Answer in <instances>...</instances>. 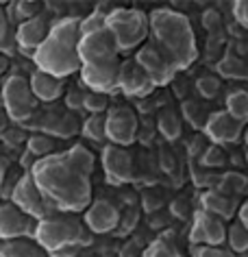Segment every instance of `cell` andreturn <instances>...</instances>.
Returning <instances> with one entry per match:
<instances>
[{"label": "cell", "mask_w": 248, "mask_h": 257, "mask_svg": "<svg viewBox=\"0 0 248 257\" xmlns=\"http://www.w3.org/2000/svg\"><path fill=\"white\" fill-rule=\"evenodd\" d=\"M29 172L55 211L79 214L92 205V181L74 170L63 153L37 159Z\"/></svg>", "instance_id": "1"}, {"label": "cell", "mask_w": 248, "mask_h": 257, "mask_svg": "<svg viewBox=\"0 0 248 257\" xmlns=\"http://www.w3.org/2000/svg\"><path fill=\"white\" fill-rule=\"evenodd\" d=\"M152 44L168 57V61L179 70H187L198 59L196 35L189 18L174 9H155L148 14Z\"/></svg>", "instance_id": "2"}, {"label": "cell", "mask_w": 248, "mask_h": 257, "mask_svg": "<svg viewBox=\"0 0 248 257\" xmlns=\"http://www.w3.org/2000/svg\"><path fill=\"white\" fill-rule=\"evenodd\" d=\"M33 240L46 253L68 246V244H81L85 248L92 242V231L90 229L85 231L81 220L72 214H50L37 222Z\"/></svg>", "instance_id": "3"}, {"label": "cell", "mask_w": 248, "mask_h": 257, "mask_svg": "<svg viewBox=\"0 0 248 257\" xmlns=\"http://www.w3.org/2000/svg\"><path fill=\"white\" fill-rule=\"evenodd\" d=\"M107 29L118 44V50H133L144 46L146 37L150 35V20L142 9L118 7L107 14Z\"/></svg>", "instance_id": "4"}, {"label": "cell", "mask_w": 248, "mask_h": 257, "mask_svg": "<svg viewBox=\"0 0 248 257\" xmlns=\"http://www.w3.org/2000/svg\"><path fill=\"white\" fill-rule=\"evenodd\" d=\"M33 63L37 70H42V72H46V74H53L63 81H66L68 76L76 74L83 66L76 46H70L66 42L55 40L53 35H48V40L37 48V53L33 55Z\"/></svg>", "instance_id": "5"}, {"label": "cell", "mask_w": 248, "mask_h": 257, "mask_svg": "<svg viewBox=\"0 0 248 257\" xmlns=\"http://www.w3.org/2000/svg\"><path fill=\"white\" fill-rule=\"evenodd\" d=\"M0 94H3V107H5V111H7L9 120L27 122L33 118L40 100L35 98L27 76H22V74L9 76V79L3 83V87H0Z\"/></svg>", "instance_id": "6"}, {"label": "cell", "mask_w": 248, "mask_h": 257, "mask_svg": "<svg viewBox=\"0 0 248 257\" xmlns=\"http://www.w3.org/2000/svg\"><path fill=\"white\" fill-rule=\"evenodd\" d=\"M105 128H107V142L126 149L139 138L137 113L129 105L109 107V111L105 113Z\"/></svg>", "instance_id": "7"}, {"label": "cell", "mask_w": 248, "mask_h": 257, "mask_svg": "<svg viewBox=\"0 0 248 257\" xmlns=\"http://www.w3.org/2000/svg\"><path fill=\"white\" fill-rule=\"evenodd\" d=\"M11 203H14L18 209H22L27 216L35 218L37 222L44 220V218L55 211V207L44 198L40 188H37V183L33 181L31 172H27V175H22L18 179L16 188L11 192Z\"/></svg>", "instance_id": "8"}, {"label": "cell", "mask_w": 248, "mask_h": 257, "mask_svg": "<svg viewBox=\"0 0 248 257\" xmlns=\"http://www.w3.org/2000/svg\"><path fill=\"white\" fill-rule=\"evenodd\" d=\"M133 59L137 61V66L144 70L146 76L152 81V85L155 87L168 85V83L174 79V74H176V68L168 61V57H165L152 42L139 46Z\"/></svg>", "instance_id": "9"}, {"label": "cell", "mask_w": 248, "mask_h": 257, "mask_svg": "<svg viewBox=\"0 0 248 257\" xmlns=\"http://www.w3.org/2000/svg\"><path fill=\"white\" fill-rule=\"evenodd\" d=\"M79 59L83 66L87 63H103V61H111V59H120V50L118 44L113 40V35L109 33V29L96 31V33L83 35L79 40Z\"/></svg>", "instance_id": "10"}, {"label": "cell", "mask_w": 248, "mask_h": 257, "mask_svg": "<svg viewBox=\"0 0 248 257\" xmlns=\"http://www.w3.org/2000/svg\"><path fill=\"white\" fill-rule=\"evenodd\" d=\"M120 59L103 61V63H87L81 66V83L87 87V92H98V94H113L118 89L120 79Z\"/></svg>", "instance_id": "11"}, {"label": "cell", "mask_w": 248, "mask_h": 257, "mask_svg": "<svg viewBox=\"0 0 248 257\" xmlns=\"http://www.w3.org/2000/svg\"><path fill=\"white\" fill-rule=\"evenodd\" d=\"M189 242L192 246H222L226 242V222L205 209H198L192 218Z\"/></svg>", "instance_id": "12"}, {"label": "cell", "mask_w": 248, "mask_h": 257, "mask_svg": "<svg viewBox=\"0 0 248 257\" xmlns=\"http://www.w3.org/2000/svg\"><path fill=\"white\" fill-rule=\"evenodd\" d=\"M100 164H103L105 177L111 185H124L131 183L135 177V164H133L131 153L116 144H107L100 155Z\"/></svg>", "instance_id": "13"}, {"label": "cell", "mask_w": 248, "mask_h": 257, "mask_svg": "<svg viewBox=\"0 0 248 257\" xmlns=\"http://www.w3.org/2000/svg\"><path fill=\"white\" fill-rule=\"evenodd\" d=\"M35 229H37L35 218L27 216L14 203L0 205V240L9 242V240H18V237H33Z\"/></svg>", "instance_id": "14"}, {"label": "cell", "mask_w": 248, "mask_h": 257, "mask_svg": "<svg viewBox=\"0 0 248 257\" xmlns=\"http://www.w3.org/2000/svg\"><path fill=\"white\" fill-rule=\"evenodd\" d=\"M205 136L211 144L222 146V144H235L244 136V124L239 120H235L231 113L226 111H211L205 124Z\"/></svg>", "instance_id": "15"}, {"label": "cell", "mask_w": 248, "mask_h": 257, "mask_svg": "<svg viewBox=\"0 0 248 257\" xmlns=\"http://www.w3.org/2000/svg\"><path fill=\"white\" fill-rule=\"evenodd\" d=\"M118 89L129 98H146L155 92L152 81L146 76V72L137 66L135 59H126L120 63V79Z\"/></svg>", "instance_id": "16"}, {"label": "cell", "mask_w": 248, "mask_h": 257, "mask_svg": "<svg viewBox=\"0 0 248 257\" xmlns=\"http://www.w3.org/2000/svg\"><path fill=\"white\" fill-rule=\"evenodd\" d=\"M120 216L122 211L118 209L116 203H111L109 198H98L85 209V227L92 233H111L118 229Z\"/></svg>", "instance_id": "17"}, {"label": "cell", "mask_w": 248, "mask_h": 257, "mask_svg": "<svg viewBox=\"0 0 248 257\" xmlns=\"http://www.w3.org/2000/svg\"><path fill=\"white\" fill-rule=\"evenodd\" d=\"M48 35H50V24L46 20V16L40 14V16L31 18V20H27V22L18 24V29H16V46L20 50H24L27 55H31V59H33L37 48L48 40Z\"/></svg>", "instance_id": "18"}, {"label": "cell", "mask_w": 248, "mask_h": 257, "mask_svg": "<svg viewBox=\"0 0 248 257\" xmlns=\"http://www.w3.org/2000/svg\"><path fill=\"white\" fill-rule=\"evenodd\" d=\"M29 83H31V89H33L35 98L42 102H53L57 98H61L63 89H66V81L57 79L53 74L42 72V70H35V72L29 76Z\"/></svg>", "instance_id": "19"}, {"label": "cell", "mask_w": 248, "mask_h": 257, "mask_svg": "<svg viewBox=\"0 0 248 257\" xmlns=\"http://www.w3.org/2000/svg\"><path fill=\"white\" fill-rule=\"evenodd\" d=\"M200 209H205L209 211V214H213V216H218L222 218V220H231L233 214H237V209H239V205H237V198H233V196H226V194H222L220 190H207V192H202V196H200Z\"/></svg>", "instance_id": "20"}, {"label": "cell", "mask_w": 248, "mask_h": 257, "mask_svg": "<svg viewBox=\"0 0 248 257\" xmlns=\"http://www.w3.org/2000/svg\"><path fill=\"white\" fill-rule=\"evenodd\" d=\"M0 257H48V253L31 237H18V240L5 242Z\"/></svg>", "instance_id": "21"}, {"label": "cell", "mask_w": 248, "mask_h": 257, "mask_svg": "<svg viewBox=\"0 0 248 257\" xmlns=\"http://www.w3.org/2000/svg\"><path fill=\"white\" fill-rule=\"evenodd\" d=\"M63 157L72 164L74 170H79L83 177L90 179L94 175V168H96V159H94V153L90 149H85L83 144H74L72 149H68L63 153Z\"/></svg>", "instance_id": "22"}, {"label": "cell", "mask_w": 248, "mask_h": 257, "mask_svg": "<svg viewBox=\"0 0 248 257\" xmlns=\"http://www.w3.org/2000/svg\"><path fill=\"white\" fill-rule=\"evenodd\" d=\"M50 35L70 46H79L81 40V20L79 18H61L50 27Z\"/></svg>", "instance_id": "23"}, {"label": "cell", "mask_w": 248, "mask_h": 257, "mask_svg": "<svg viewBox=\"0 0 248 257\" xmlns=\"http://www.w3.org/2000/svg\"><path fill=\"white\" fill-rule=\"evenodd\" d=\"M157 128H159V133L168 140V142L179 140L181 138V118H179V113L172 111V109H163V111H159Z\"/></svg>", "instance_id": "24"}, {"label": "cell", "mask_w": 248, "mask_h": 257, "mask_svg": "<svg viewBox=\"0 0 248 257\" xmlns=\"http://www.w3.org/2000/svg\"><path fill=\"white\" fill-rule=\"evenodd\" d=\"M226 111L235 120H239L241 124H246L248 122V92L246 89H233L226 96Z\"/></svg>", "instance_id": "25"}, {"label": "cell", "mask_w": 248, "mask_h": 257, "mask_svg": "<svg viewBox=\"0 0 248 257\" xmlns=\"http://www.w3.org/2000/svg\"><path fill=\"white\" fill-rule=\"evenodd\" d=\"M215 190H220L222 194H226V196L237 198L239 194H244L248 190V179L244 175H239V172H226L224 177H220Z\"/></svg>", "instance_id": "26"}, {"label": "cell", "mask_w": 248, "mask_h": 257, "mask_svg": "<svg viewBox=\"0 0 248 257\" xmlns=\"http://www.w3.org/2000/svg\"><path fill=\"white\" fill-rule=\"evenodd\" d=\"M215 72L222 79H244L246 76V63L235 55H224L215 66Z\"/></svg>", "instance_id": "27"}, {"label": "cell", "mask_w": 248, "mask_h": 257, "mask_svg": "<svg viewBox=\"0 0 248 257\" xmlns=\"http://www.w3.org/2000/svg\"><path fill=\"white\" fill-rule=\"evenodd\" d=\"M226 244L231 253H246L248 250V229L239 220L226 227Z\"/></svg>", "instance_id": "28"}, {"label": "cell", "mask_w": 248, "mask_h": 257, "mask_svg": "<svg viewBox=\"0 0 248 257\" xmlns=\"http://www.w3.org/2000/svg\"><path fill=\"white\" fill-rule=\"evenodd\" d=\"M53 138L44 136V133H35V136H29L27 140V153L33 159H44L48 155H53Z\"/></svg>", "instance_id": "29"}, {"label": "cell", "mask_w": 248, "mask_h": 257, "mask_svg": "<svg viewBox=\"0 0 248 257\" xmlns=\"http://www.w3.org/2000/svg\"><path fill=\"white\" fill-rule=\"evenodd\" d=\"M83 138L92 140V142H105L107 128H105V115H87L85 122L81 124Z\"/></svg>", "instance_id": "30"}, {"label": "cell", "mask_w": 248, "mask_h": 257, "mask_svg": "<svg viewBox=\"0 0 248 257\" xmlns=\"http://www.w3.org/2000/svg\"><path fill=\"white\" fill-rule=\"evenodd\" d=\"M176 255H179V250H176V244L172 242V237L161 235L144 248L142 257H176Z\"/></svg>", "instance_id": "31"}, {"label": "cell", "mask_w": 248, "mask_h": 257, "mask_svg": "<svg viewBox=\"0 0 248 257\" xmlns=\"http://www.w3.org/2000/svg\"><path fill=\"white\" fill-rule=\"evenodd\" d=\"M83 111H87L90 115H105L109 111V96L98 94V92H85Z\"/></svg>", "instance_id": "32"}, {"label": "cell", "mask_w": 248, "mask_h": 257, "mask_svg": "<svg viewBox=\"0 0 248 257\" xmlns=\"http://www.w3.org/2000/svg\"><path fill=\"white\" fill-rule=\"evenodd\" d=\"M181 111H183V118H185L194 128H205L209 113H205V109H202L198 102L185 100V102L181 105Z\"/></svg>", "instance_id": "33"}, {"label": "cell", "mask_w": 248, "mask_h": 257, "mask_svg": "<svg viewBox=\"0 0 248 257\" xmlns=\"http://www.w3.org/2000/svg\"><path fill=\"white\" fill-rule=\"evenodd\" d=\"M220 87H222V81H220V76H215V74H202V76H198V81H196L198 94L207 100H213L215 96L220 94Z\"/></svg>", "instance_id": "34"}, {"label": "cell", "mask_w": 248, "mask_h": 257, "mask_svg": "<svg viewBox=\"0 0 248 257\" xmlns=\"http://www.w3.org/2000/svg\"><path fill=\"white\" fill-rule=\"evenodd\" d=\"M14 46H16V33H11V20L7 11L0 9V53L9 55Z\"/></svg>", "instance_id": "35"}, {"label": "cell", "mask_w": 248, "mask_h": 257, "mask_svg": "<svg viewBox=\"0 0 248 257\" xmlns=\"http://www.w3.org/2000/svg\"><path fill=\"white\" fill-rule=\"evenodd\" d=\"M40 9H42V5L35 3V0H20V3L11 5V7L7 9V14H16L18 20H20V24H22V22L31 20V18L40 16Z\"/></svg>", "instance_id": "36"}, {"label": "cell", "mask_w": 248, "mask_h": 257, "mask_svg": "<svg viewBox=\"0 0 248 257\" xmlns=\"http://www.w3.org/2000/svg\"><path fill=\"white\" fill-rule=\"evenodd\" d=\"M46 131H53L55 136H59V138H70V136H74L79 128H76V122L72 118H68V113H63V115H55L53 122H50L48 126H44Z\"/></svg>", "instance_id": "37"}, {"label": "cell", "mask_w": 248, "mask_h": 257, "mask_svg": "<svg viewBox=\"0 0 248 257\" xmlns=\"http://www.w3.org/2000/svg\"><path fill=\"white\" fill-rule=\"evenodd\" d=\"M107 29V14H100V11H94V14L81 18V37L96 33V31Z\"/></svg>", "instance_id": "38"}, {"label": "cell", "mask_w": 248, "mask_h": 257, "mask_svg": "<svg viewBox=\"0 0 248 257\" xmlns=\"http://www.w3.org/2000/svg\"><path fill=\"white\" fill-rule=\"evenodd\" d=\"M0 140H3V144L7 146V149H18V146H22V144H27V140L29 136L24 133V128L22 126H7V131L0 136Z\"/></svg>", "instance_id": "39"}, {"label": "cell", "mask_w": 248, "mask_h": 257, "mask_svg": "<svg viewBox=\"0 0 248 257\" xmlns=\"http://www.w3.org/2000/svg\"><path fill=\"white\" fill-rule=\"evenodd\" d=\"M137 222H139V211H137L135 207H126V209L122 211V216H120V224H118L116 233H118V235L131 233V231L137 227Z\"/></svg>", "instance_id": "40"}, {"label": "cell", "mask_w": 248, "mask_h": 257, "mask_svg": "<svg viewBox=\"0 0 248 257\" xmlns=\"http://www.w3.org/2000/svg\"><path fill=\"white\" fill-rule=\"evenodd\" d=\"M202 166H207V168H215V166H222L224 164V151L220 149V146H207V151L202 153V157L198 159Z\"/></svg>", "instance_id": "41"}, {"label": "cell", "mask_w": 248, "mask_h": 257, "mask_svg": "<svg viewBox=\"0 0 248 257\" xmlns=\"http://www.w3.org/2000/svg\"><path fill=\"white\" fill-rule=\"evenodd\" d=\"M142 205H144V209L148 211V214H155V211H159V209L163 207V194H161L159 190H148V192H144Z\"/></svg>", "instance_id": "42"}, {"label": "cell", "mask_w": 248, "mask_h": 257, "mask_svg": "<svg viewBox=\"0 0 248 257\" xmlns=\"http://www.w3.org/2000/svg\"><path fill=\"white\" fill-rule=\"evenodd\" d=\"M192 257H235V253L222 246H192Z\"/></svg>", "instance_id": "43"}, {"label": "cell", "mask_w": 248, "mask_h": 257, "mask_svg": "<svg viewBox=\"0 0 248 257\" xmlns=\"http://www.w3.org/2000/svg\"><path fill=\"white\" fill-rule=\"evenodd\" d=\"M83 100H85V92L79 87H72L66 92V109L68 111H83Z\"/></svg>", "instance_id": "44"}, {"label": "cell", "mask_w": 248, "mask_h": 257, "mask_svg": "<svg viewBox=\"0 0 248 257\" xmlns=\"http://www.w3.org/2000/svg\"><path fill=\"white\" fill-rule=\"evenodd\" d=\"M202 27H205L211 35L220 33V31H222V16L215 9L205 11V14H202Z\"/></svg>", "instance_id": "45"}, {"label": "cell", "mask_w": 248, "mask_h": 257, "mask_svg": "<svg viewBox=\"0 0 248 257\" xmlns=\"http://www.w3.org/2000/svg\"><path fill=\"white\" fill-rule=\"evenodd\" d=\"M233 18L244 29H248V0H237V3H233Z\"/></svg>", "instance_id": "46"}, {"label": "cell", "mask_w": 248, "mask_h": 257, "mask_svg": "<svg viewBox=\"0 0 248 257\" xmlns=\"http://www.w3.org/2000/svg\"><path fill=\"white\" fill-rule=\"evenodd\" d=\"M83 253V246L81 244H68V246H61L57 250H50V257H79Z\"/></svg>", "instance_id": "47"}, {"label": "cell", "mask_w": 248, "mask_h": 257, "mask_svg": "<svg viewBox=\"0 0 248 257\" xmlns=\"http://www.w3.org/2000/svg\"><path fill=\"white\" fill-rule=\"evenodd\" d=\"M187 211H189V205H187L185 201H174V203H172V214H174V216L185 218Z\"/></svg>", "instance_id": "48"}, {"label": "cell", "mask_w": 248, "mask_h": 257, "mask_svg": "<svg viewBox=\"0 0 248 257\" xmlns=\"http://www.w3.org/2000/svg\"><path fill=\"white\" fill-rule=\"evenodd\" d=\"M237 220L248 229V198L239 205V209H237Z\"/></svg>", "instance_id": "49"}, {"label": "cell", "mask_w": 248, "mask_h": 257, "mask_svg": "<svg viewBox=\"0 0 248 257\" xmlns=\"http://www.w3.org/2000/svg\"><path fill=\"white\" fill-rule=\"evenodd\" d=\"M9 66H11V61H9V55L0 53V76H5V74L9 72Z\"/></svg>", "instance_id": "50"}, {"label": "cell", "mask_w": 248, "mask_h": 257, "mask_svg": "<svg viewBox=\"0 0 248 257\" xmlns=\"http://www.w3.org/2000/svg\"><path fill=\"white\" fill-rule=\"evenodd\" d=\"M7 126H9V115L5 111V107H0V136L7 131Z\"/></svg>", "instance_id": "51"}, {"label": "cell", "mask_w": 248, "mask_h": 257, "mask_svg": "<svg viewBox=\"0 0 248 257\" xmlns=\"http://www.w3.org/2000/svg\"><path fill=\"white\" fill-rule=\"evenodd\" d=\"M3 183H5V166L0 164V192H3Z\"/></svg>", "instance_id": "52"}, {"label": "cell", "mask_w": 248, "mask_h": 257, "mask_svg": "<svg viewBox=\"0 0 248 257\" xmlns=\"http://www.w3.org/2000/svg\"><path fill=\"white\" fill-rule=\"evenodd\" d=\"M79 257H94V255H92V253H87V250H85V248H83V253H81Z\"/></svg>", "instance_id": "53"}, {"label": "cell", "mask_w": 248, "mask_h": 257, "mask_svg": "<svg viewBox=\"0 0 248 257\" xmlns=\"http://www.w3.org/2000/svg\"><path fill=\"white\" fill-rule=\"evenodd\" d=\"M244 142H246V146H248V128L244 131Z\"/></svg>", "instance_id": "54"}, {"label": "cell", "mask_w": 248, "mask_h": 257, "mask_svg": "<svg viewBox=\"0 0 248 257\" xmlns=\"http://www.w3.org/2000/svg\"><path fill=\"white\" fill-rule=\"evenodd\" d=\"M3 246H5V240H0V250H3Z\"/></svg>", "instance_id": "55"}, {"label": "cell", "mask_w": 248, "mask_h": 257, "mask_svg": "<svg viewBox=\"0 0 248 257\" xmlns=\"http://www.w3.org/2000/svg\"><path fill=\"white\" fill-rule=\"evenodd\" d=\"M246 164H248V151H246Z\"/></svg>", "instance_id": "56"}, {"label": "cell", "mask_w": 248, "mask_h": 257, "mask_svg": "<svg viewBox=\"0 0 248 257\" xmlns=\"http://www.w3.org/2000/svg\"><path fill=\"white\" fill-rule=\"evenodd\" d=\"M176 257H183V255H181V253H179V255H176Z\"/></svg>", "instance_id": "57"}]
</instances>
